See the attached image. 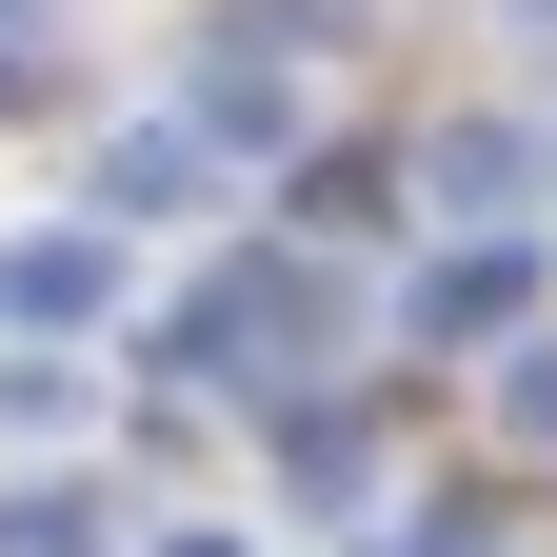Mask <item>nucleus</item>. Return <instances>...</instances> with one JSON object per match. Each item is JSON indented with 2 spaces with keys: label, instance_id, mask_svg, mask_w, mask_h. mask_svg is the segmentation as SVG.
Masks as SVG:
<instances>
[{
  "label": "nucleus",
  "instance_id": "obj_1",
  "mask_svg": "<svg viewBox=\"0 0 557 557\" xmlns=\"http://www.w3.org/2000/svg\"><path fill=\"white\" fill-rule=\"evenodd\" d=\"M537 180H557V160H537V120H458V139H438V220H478V239H518V220H537Z\"/></svg>",
  "mask_w": 557,
  "mask_h": 557
},
{
  "label": "nucleus",
  "instance_id": "obj_2",
  "mask_svg": "<svg viewBox=\"0 0 557 557\" xmlns=\"http://www.w3.org/2000/svg\"><path fill=\"white\" fill-rule=\"evenodd\" d=\"M199 180H220L199 120H120V139H100V199H120V220H199Z\"/></svg>",
  "mask_w": 557,
  "mask_h": 557
},
{
  "label": "nucleus",
  "instance_id": "obj_3",
  "mask_svg": "<svg viewBox=\"0 0 557 557\" xmlns=\"http://www.w3.org/2000/svg\"><path fill=\"white\" fill-rule=\"evenodd\" d=\"M518 299H537V259H518V239H458L438 278H418V338H498Z\"/></svg>",
  "mask_w": 557,
  "mask_h": 557
},
{
  "label": "nucleus",
  "instance_id": "obj_4",
  "mask_svg": "<svg viewBox=\"0 0 557 557\" xmlns=\"http://www.w3.org/2000/svg\"><path fill=\"white\" fill-rule=\"evenodd\" d=\"M100 299H120V259H100V239H0V319H40V338H60V319H100Z\"/></svg>",
  "mask_w": 557,
  "mask_h": 557
},
{
  "label": "nucleus",
  "instance_id": "obj_5",
  "mask_svg": "<svg viewBox=\"0 0 557 557\" xmlns=\"http://www.w3.org/2000/svg\"><path fill=\"white\" fill-rule=\"evenodd\" d=\"M498 438H518V458H557V338H518V359H498Z\"/></svg>",
  "mask_w": 557,
  "mask_h": 557
},
{
  "label": "nucleus",
  "instance_id": "obj_6",
  "mask_svg": "<svg viewBox=\"0 0 557 557\" xmlns=\"http://www.w3.org/2000/svg\"><path fill=\"white\" fill-rule=\"evenodd\" d=\"M0 557H81V498H0Z\"/></svg>",
  "mask_w": 557,
  "mask_h": 557
},
{
  "label": "nucleus",
  "instance_id": "obj_7",
  "mask_svg": "<svg viewBox=\"0 0 557 557\" xmlns=\"http://www.w3.org/2000/svg\"><path fill=\"white\" fill-rule=\"evenodd\" d=\"M0 81H21V0H0Z\"/></svg>",
  "mask_w": 557,
  "mask_h": 557
},
{
  "label": "nucleus",
  "instance_id": "obj_8",
  "mask_svg": "<svg viewBox=\"0 0 557 557\" xmlns=\"http://www.w3.org/2000/svg\"><path fill=\"white\" fill-rule=\"evenodd\" d=\"M160 557H239V537H160Z\"/></svg>",
  "mask_w": 557,
  "mask_h": 557
}]
</instances>
